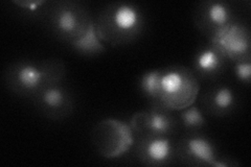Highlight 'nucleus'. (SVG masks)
<instances>
[{
    "mask_svg": "<svg viewBox=\"0 0 251 167\" xmlns=\"http://www.w3.org/2000/svg\"><path fill=\"white\" fill-rule=\"evenodd\" d=\"M97 34L105 45L126 46L137 41L146 27V16L136 3L117 1L106 5L94 19Z\"/></svg>",
    "mask_w": 251,
    "mask_h": 167,
    "instance_id": "f257e3e1",
    "label": "nucleus"
},
{
    "mask_svg": "<svg viewBox=\"0 0 251 167\" xmlns=\"http://www.w3.org/2000/svg\"><path fill=\"white\" fill-rule=\"evenodd\" d=\"M43 17L51 33L68 45L87 33L94 23L88 9L73 0L50 2Z\"/></svg>",
    "mask_w": 251,
    "mask_h": 167,
    "instance_id": "f03ea898",
    "label": "nucleus"
},
{
    "mask_svg": "<svg viewBox=\"0 0 251 167\" xmlns=\"http://www.w3.org/2000/svg\"><path fill=\"white\" fill-rule=\"evenodd\" d=\"M200 92V82L193 70L173 65L160 69L158 103L171 111L194 105Z\"/></svg>",
    "mask_w": 251,
    "mask_h": 167,
    "instance_id": "7ed1b4c3",
    "label": "nucleus"
},
{
    "mask_svg": "<svg viewBox=\"0 0 251 167\" xmlns=\"http://www.w3.org/2000/svg\"><path fill=\"white\" fill-rule=\"evenodd\" d=\"M135 135L128 122L108 118L98 122L92 130L91 141L97 153L105 159H117L135 144Z\"/></svg>",
    "mask_w": 251,
    "mask_h": 167,
    "instance_id": "20e7f679",
    "label": "nucleus"
},
{
    "mask_svg": "<svg viewBox=\"0 0 251 167\" xmlns=\"http://www.w3.org/2000/svg\"><path fill=\"white\" fill-rule=\"evenodd\" d=\"M176 159L187 166L227 167L234 165L220 157L215 143L200 132L186 133L176 143Z\"/></svg>",
    "mask_w": 251,
    "mask_h": 167,
    "instance_id": "39448f33",
    "label": "nucleus"
},
{
    "mask_svg": "<svg viewBox=\"0 0 251 167\" xmlns=\"http://www.w3.org/2000/svg\"><path fill=\"white\" fill-rule=\"evenodd\" d=\"M172 112L159 103H151L150 109L135 113L128 123L135 138L147 135L172 137L180 129L178 119Z\"/></svg>",
    "mask_w": 251,
    "mask_h": 167,
    "instance_id": "423d86ee",
    "label": "nucleus"
},
{
    "mask_svg": "<svg viewBox=\"0 0 251 167\" xmlns=\"http://www.w3.org/2000/svg\"><path fill=\"white\" fill-rule=\"evenodd\" d=\"M4 83L12 93L27 98H34L45 87L39 61L29 60L14 62L7 66Z\"/></svg>",
    "mask_w": 251,
    "mask_h": 167,
    "instance_id": "0eeeda50",
    "label": "nucleus"
},
{
    "mask_svg": "<svg viewBox=\"0 0 251 167\" xmlns=\"http://www.w3.org/2000/svg\"><path fill=\"white\" fill-rule=\"evenodd\" d=\"M209 44L227 61L233 63L251 59V37L248 26L235 20L209 40Z\"/></svg>",
    "mask_w": 251,
    "mask_h": 167,
    "instance_id": "6e6552de",
    "label": "nucleus"
},
{
    "mask_svg": "<svg viewBox=\"0 0 251 167\" xmlns=\"http://www.w3.org/2000/svg\"><path fill=\"white\" fill-rule=\"evenodd\" d=\"M193 21L196 28L209 41L220 30L235 21L233 7L222 0H205L196 7Z\"/></svg>",
    "mask_w": 251,
    "mask_h": 167,
    "instance_id": "1a4fd4ad",
    "label": "nucleus"
},
{
    "mask_svg": "<svg viewBox=\"0 0 251 167\" xmlns=\"http://www.w3.org/2000/svg\"><path fill=\"white\" fill-rule=\"evenodd\" d=\"M134 147L137 160L145 166H166L176 159V142L170 136L136 137Z\"/></svg>",
    "mask_w": 251,
    "mask_h": 167,
    "instance_id": "9d476101",
    "label": "nucleus"
},
{
    "mask_svg": "<svg viewBox=\"0 0 251 167\" xmlns=\"http://www.w3.org/2000/svg\"><path fill=\"white\" fill-rule=\"evenodd\" d=\"M31 99L39 112L52 120L64 119L74 112V96L63 84L44 87Z\"/></svg>",
    "mask_w": 251,
    "mask_h": 167,
    "instance_id": "9b49d317",
    "label": "nucleus"
},
{
    "mask_svg": "<svg viewBox=\"0 0 251 167\" xmlns=\"http://www.w3.org/2000/svg\"><path fill=\"white\" fill-rule=\"evenodd\" d=\"M203 112L213 117H226L237 109L238 98L228 85L218 84L202 94Z\"/></svg>",
    "mask_w": 251,
    "mask_h": 167,
    "instance_id": "f8f14e48",
    "label": "nucleus"
},
{
    "mask_svg": "<svg viewBox=\"0 0 251 167\" xmlns=\"http://www.w3.org/2000/svg\"><path fill=\"white\" fill-rule=\"evenodd\" d=\"M228 61L215 47L208 44L202 46L195 53L192 61V70L201 81H216L225 72Z\"/></svg>",
    "mask_w": 251,
    "mask_h": 167,
    "instance_id": "ddd939ff",
    "label": "nucleus"
},
{
    "mask_svg": "<svg viewBox=\"0 0 251 167\" xmlns=\"http://www.w3.org/2000/svg\"><path fill=\"white\" fill-rule=\"evenodd\" d=\"M73 50L76 53L84 55V57H94L106 51L107 47L100 39L96 30V24L87 30V33L83 35L80 39L69 45Z\"/></svg>",
    "mask_w": 251,
    "mask_h": 167,
    "instance_id": "4468645a",
    "label": "nucleus"
},
{
    "mask_svg": "<svg viewBox=\"0 0 251 167\" xmlns=\"http://www.w3.org/2000/svg\"><path fill=\"white\" fill-rule=\"evenodd\" d=\"M179 112V125L180 128L186 131V133H196L201 132L203 128H205L207 123L206 118L197 106L192 105L183 110L178 111Z\"/></svg>",
    "mask_w": 251,
    "mask_h": 167,
    "instance_id": "2eb2a0df",
    "label": "nucleus"
},
{
    "mask_svg": "<svg viewBox=\"0 0 251 167\" xmlns=\"http://www.w3.org/2000/svg\"><path fill=\"white\" fill-rule=\"evenodd\" d=\"M44 79V86H54L63 84L66 75V66L60 59H45L39 61Z\"/></svg>",
    "mask_w": 251,
    "mask_h": 167,
    "instance_id": "dca6fc26",
    "label": "nucleus"
},
{
    "mask_svg": "<svg viewBox=\"0 0 251 167\" xmlns=\"http://www.w3.org/2000/svg\"><path fill=\"white\" fill-rule=\"evenodd\" d=\"M160 69H153L145 72L139 78V89L144 96L150 99L152 103H158L159 97Z\"/></svg>",
    "mask_w": 251,
    "mask_h": 167,
    "instance_id": "f3484780",
    "label": "nucleus"
},
{
    "mask_svg": "<svg viewBox=\"0 0 251 167\" xmlns=\"http://www.w3.org/2000/svg\"><path fill=\"white\" fill-rule=\"evenodd\" d=\"M233 74L239 83L249 85L251 81V59L235 62L233 65Z\"/></svg>",
    "mask_w": 251,
    "mask_h": 167,
    "instance_id": "a211bd4d",
    "label": "nucleus"
},
{
    "mask_svg": "<svg viewBox=\"0 0 251 167\" xmlns=\"http://www.w3.org/2000/svg\"><path fill=\"white\" fill-rule=\"evenodd\" d=\"M14 4L20 7L21 10L25 12V14L34 15L37 14L44 16V13L49 6L50 2L46 0H39V1H27V0H22V1H13Z\"/></svg>",
    "mask_w": 251,
    "mask_h": 167,
    "instance_id": "6ab92c4d",
    "label": "nucleus"
}]
</instances>
